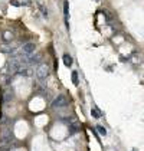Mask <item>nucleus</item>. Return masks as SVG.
<instances>
[{"label": "nucleus", "mask_w": 144, "mask_h": 151, "mask_svg": "<svg viewBox=\"0 0 144 151\" xmlns=\"http://www.w3.org/2000/svg\"><path fill=\"white\" fill-rule=\"evenodd\" d=\"M49 73H50V66H49V63L46 62H40V63H37V68H36V78L39 79L40 82L46 81L49 76Z\"/></svg>", "instance_id": "1"}, {"label": "nucleus", "mask_w": 144, "mask_h": 151, "mask_svg": "<svg viewBox=\"0 0 144 151\" xmlns=\"http://www.w3.org/2000/svg\"><path fill=\"white\" fill-rule=\"evenodd\" d=\"M13 141H14V137H13L12 131H10L9 128H4V129L1 131V137H0V144H1V147H3L4 150L9 148V147L13 144Z\"/></svg>", "instance_id": "2"}, {"label": "nucleus", "mask_w": 144, "mask_h": 151, "mask_svg": "<svg viewBox=\"0 0 144 151\" xmlns=\"http://www.w3.org/2000/svg\"><path fill=\"white\" fill-rule=\"evenodd\" d=\"M68 106V98L65 95H59L58 98H55V101L52 102V108L59 109V108H65Z\"/></svg>", "instance_id": "3"}, {"label": "nucleus", "mask_w": 144, "mask_h": 151, "mask_svg": "<svg viewBox=\"0 0 144 151\" xmlns=\"http://www.w3.org/2000/svg\"><path fill=\"white\" fill-rule=\"evenodd\" d=\"M35 49H36V45L33 43V42H27V43H24L23 46H22V53L23 55H32L33 52H35Z\"/></svg>", "instance_id": "4"}, {"label": "nucleus", "mask_w": 144, "mask_h": 151, "mask_svg": "<svg viewBox=\"0 0 144 151\" xmlns=\"http://www.w3.org/2000/svg\"><path fill=\"white\" fill-rule=\"evenodd\" d=\"M14 36L16 35H14L13 30H4V32L1 33V39H3V42H6V43H12Z\"/></svg>", "instance_id": "5"}, {"label": "nucleus", "mask_w": 144, "mask_h": 151, "mask_svg": "<svg viewBox=\"0 0 144 151\" xmlns=\"http://www.w3.org/2000/svg\"><path fill=\"white\" fill-rule=\"evenodd\" d=\"M63 14H65L66 27L69 29V3H68V1H63Z\"/></svg>", "instance_id": "6"}, {"label": "nucleus", "mask_w": 144, "mask_h": 151, "mask_svg": "<svg viewBox=\"0 0 144 151\" xmlns=\"http://www.w3.org/2000/svg\"><path fill=\"white\" fill-rule=\"evenodd\" d=\"M72 62H73V60H72V56H71V55L65 53V55H63V63H65V66H71Z\"/></svg>", "instance_id": "7"}, {"label": "nucleus", "mask_w": 144, "mask_h": 151, "mask_svg": "<svg viewBox=\"0 0 144 151\" xmlns=\"http://www.w3.org/2000/svg\"><path fill=\"white\" fill-rule=\"evenodd\" d=\"M96 131H98L101 135H107V129L104 127H101V125H96Z\"/></svg>", "instance_id": "8"}, {"label": "nucleus", "mask_w": 144, "mask_h": 151, "mask_svg": "<svg viewBox=\"0 0 144 151\" xmlns=\"http://www.w3.org/2000/svg\"><path fill=\"white\" fill-rule=\"evenodd\" d=\"M91 114H92V116H95V118H101V112H99V109H96V108H94L92 111H91Z\"/></svg>", "instance_id": "9"}, {"label": "nucleus", "mask_w": 144, "mask_h": 151, "mask_svg": "<svg viewBox=\"0 0 144 151\" xmlns=\"http://www.w3.org/2000/svg\"><path fill=\"white\" fill-rule=\"evenodd\" d=\"M72 82H73V85H78V73L75 70L72 72Z\"/></svg>", "instance_id": "10"}, {"label": "nucleus", "mask_w": 144, "mask_h": 151, "mask_svg": "<svg viewBox=\"0 0 144 151\" xmlns=\"http://www.w3.org/2000/svg\"><path fill=\"white\" fill-rule=\"evenodd\" d=\"M39 7H40V10H42V13H43V16L48 17V10H46V7H45L42 3H39Z\"/></svg>", "instance_id": "11"}]
</instances>
